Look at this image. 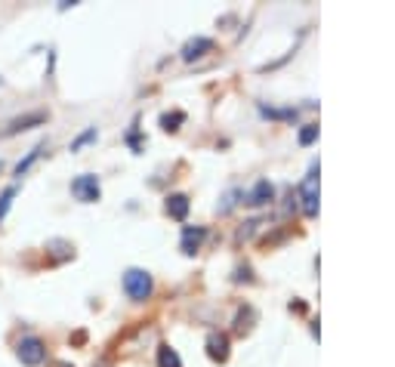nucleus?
<instances>
[{
  "label": "nucleus",
  "mask_w": 395,
  "mask_h": 367,
  "mask_svg": "<svg viewBox=\"0 0 395 367\" xmlns=\"http://www.w3.org/2000/svg\"><path fill=\"white\" fill-rule=\"evenodd\" d=\"M154 290V281L145 268H127L123 272V293H127L133 303H145Z\"/></svg>",
  "instance_id": "f257e3e1"
},
{
  "label": "nucleus",
  "mask_w": 395,
  "mask_h": 367,
  "mask_svg": "<svg viewBox=\"0 0 395 367\" xmlns=\"http://www.w3.org/2000/svg\"><path fill=\"white\" fill-rule=\"evenodd\" d=\"M16 355L25 367H37L47 361V346H43V340H37V336H22L16 346Z\"/></svg>",
  "instance_id": "f03ea898"
},
{
  "label": "nucleus",
  "mask_w": 395,
  "mask_h": 367,
  "mask_svg": "<svg viewBox=\"0 0 395 367\" xmlns=\"http://www.w3.org/2000/svg\"><path fill=\"white\" fill-rule=\"evenodd\" d=\"M300 201H302V213L306 216H318V167L309 170L306 182L300 188Z\"/></svg>",
  "instance_id": "7ed1b4c3"
},
{
  "label": "nucleus",
  "mask_w": 395,
  "mask_h": 367,
  "mask_svg": "<svg viewBox=\"0 0 395 367\" xmlns=\"http://www.w3.org/2000/svg\"><path fill=\"white\" fill-rule=\"evenodd\" d=\"M71 194L80 201V204H93V201H99V194H102V188H99V179L90 173L77 176V179L71 182Z\"/></svg>",
  "instance_id": "20e7f679"
},
{
  "label": "nucleus",
  "mask_w": 395,
  "mask_h": 367,
  "mask_svg": "<svg viewBox=\"0 0 395 367\" xmlns=\"http://www.w3.org/2000/svg\"><path fill=\"white\" fill-rule=\"evenodd\" d=\"M40 124H47V114H43V112H28V114H22V118L10 121V124L0 130V136L10 139V136H16V133H25V130H31V127H40Z\"/></svg>",
  "instance_id": "39448f33"
},
{
  "label": "nucleus",
  "mask_w": 395,
  "mask_h": 367,
  "mask_svg": "<svg viewBox=\"0 0 395 367\" xmlns=\"http://www.w3.org/2000/svg\"><path fill=\"white\" fill-rule=\"evenodd\" d=\"M204 238H207V229H204V225H185L179 247H182V253L191 256V253H195V250L204 244Z\"/></svg>",
  "instance_id": "423d86ee"
},
{
  "label": "nucleus",
  "mask_w": 395,
  "mask_h": 367,
  "mask_svg": "<svg viewBox=\"0 0 395 367\" xmlns=\"http://www.w3.org/2000/svg\"><path fill=\"white\" fill-rule=\"evenodd\" d=\"M207 355L210 361H228V336L226 333H210L207 336Z\"/></svg>",
  "instance_id": "0eeeda50"
},
{
  "label": "nucleus",
  "mask_w": 395,
  "mask_h": 367,
  "mask_svg": "<svg viewBox=\"0 0 395 367\" xmlns=\"http://www.w3.org/2000/svg\"><path fill=\"white\" fill-rule=\"evenodd\" d=\"M213 50V40L210 38H191L189 44L182 47V59L185 62H195V59H201L204 53H210Z\"/></svg>",
  "instance_id": "6e6552de"
},
{
  "label": "nucleus",
  "mask_w": 395,
  "mask_h": 367,
  "mask_svg": "<svg viewBox=\"0 0 395 367\" xmlns=\"http://www.w3.org/2000/svg\"><path fill=\"white\" fill-rule=\"evenodd\" d=\"M272 198H275V188H272V182L269 179H259L256 186L250 188V194H247V204L263 207V204H269Z\"/></svg>",
  "instance_id": "1a4fd4ad"
},
{
  "label": "nucleus",
  "mask_w": 395,
  "mask_h": 367,
  "mask_svg": "<svg viewBox=\"0 0 395 367\" xmlns=\"http://www.w3.org/2000/svg\"><path fill=\"white\" fill-rule=\"evenodd\" d=\"M185 213H189V198H185V194H170V198H167V216L185 219Z\"/></svg>",
  "instance_id": "9d476101"
},
{
  "label": "nucleus",
  "mask_w": 395,
  "mask_h": 367,
  "mask_svg": "<svg viewBox=\"0 0 395 367\" xmlns=\"http://www.w3.org/2000/svg\"><path fill=\"white\" fill-rule=\"evenodd\" d=\"M158 367H182V361H179L176 349L160 346V349H158Z\"/></svg>",
  "instance_id": "9b49d317"
},
{
  "label": "nucleus",
  "mask_w": 395,
  "mask_h": 367,
  "mask_svg": "<svg viewBox=\"0 0 395 367\" xmlns=\"http://www.w3.org/2000/svg\"><path fill=\"white\" fill-rule=\"evenodd\" d=\"M40 155H43V145H37V149H31L28 155H25L22 161L16 164V170H12V173H16V176H25V173H28V170H31V164H34Z\"/></svg>",
  "instance_id": "f8f14e48"
},
{
  "label": "nucleus",
  "mask_w": 395,
  "mask_h": 367,
  "mask_svg": "<svg viewBox=\"0 0 395 367\" xmlns=\"http://www.w3.org/2000/svg\"><path fill=\"white\" fill-rule=\"evenodd\" d=\"M12 198H16V186H10V188H3V192H0V223H3L6 213H10Z\"/></svg>",
  "instance_id": "ddd939ff"
},
{
  "label": "nucleus",
  "mask_w": 395,
  "mask_h": 367,
  "mask_svg": "<svg viewBox=\"0 0 395 367\" xmlns=\"http://www.w3.org/2000/svg\"><path fill=\"white\" fill-rule=\"evenodd\" d=\"M182 121H185V114H182V112H173V114H164V118H160V127H164L167 133H176Z\"/></svg>",
  "instance_id": "4468645a"
},
{
  "label": "nucleus",
  "mask_w": 395,
  "mask_h": 367,
  "mask_svg": "<svg viewBox=\"0 0 395 367\" xmlns=\"http://www.w3.org/2000/svg\"><path fill=\"white\" fill-rule=\"evenodd\" d=\"M93 139H96V127H90V130H86V133H80V136L71 142V151H80L86 142H93Z\"/></svg>",
  "instance_id": "2eb2a0df"
},
{
  "label": "nucleus",
  "mask_w": 395,
  "mask_h": 367,
  "mask_svg": "<svg viewBox=\"0 0 395 367\" xmlns=\"http://www.w3.org/2000/svg\"><path fill=\"white\" fill-rule=\"evenodd\" d=\"M315 139H318V127L315 124H306L300 130V145H309V142H315Z\"/></svg>",
  "instance_id": "dca6fc26"
},
{
  "label": "nucleus",
  "mask_w": 395,
  "mask_h": 367,
  "mask_svg": "<svg viewBox=\"0 0 395 367\" xmlns=\"http://www.w3.org/2000/svg\"><path fill=\"white\" fill-rule=\"evenodd\" d=\"M235 198H238V192H228L226 198H222V204H219V213H232V207L238 204V201H235Z\"/></svg>",
  "instance_id": "f3484780"
},
{
  "label": "nucleus",
  "mask_w": 395,
  "mask_h": 367,
  "mask_svg": "<svg viewBox=\"0 0 395 367\" xmlns=\"http://www.w3.org/2000/svg\"><path fill=\"white\" fill-rule=\"evenodd\" d=\"M256 225H259L256 219H250V223H247V229H241V231H238V241H244V238H250V235H253V229H256Z\"/></svg>",
  "instance_id": "a211bd4d"
},
{
  "label": "nucleus",
  "mask_w": 395,
  "mask_h": 367,
  "mask_svg": "<svg viewBox=\"0 0 395 367\" xmlns=\"http://www.w3.org/2000/svg\"><path fill=\"white\" fill-rule=\"evenodd\" d=\"M49 367H71L68 361H56V364H49Z\"/></svg>",
  "instance_id": "6ab92c4d"
},
{
  "label": "nucleus",
  "mask_w": 395,
  "mask_h": 367,
  "mask_svg": "<svg viewBox=\"0 0 395 367\" xmlns=\"http://www.w3.org/2000/svg\"><path fill=\"white\" fill-rule=\"evenodd\" d=\"M0 167H3V164H0Z\"/></svg>",
  "instance_id": "aec40b11"
}]
</instances>
